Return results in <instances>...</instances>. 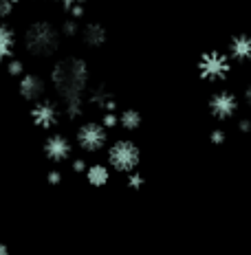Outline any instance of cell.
Masks as SVG:
<instances>
[{"instance_id":"1","label":"cell","mask_w":251,"mask_h":255,"mask_svg":"<svg viewBox=\"0 0 251 255\" xmlns=\"http://www.w3.org/2000/svg\"><path fill=\"white\" fill-rule=\"evenodd\" d=\"M51 84L55 93L62 97V102L84 97L90 84L88 64L79 57H64V60L55 62V66L51 68Z\"/></svg>"},{"instance_id":"2","label":"cell","mask_w":251,"mask_h":255,"mask_svg":"<svg viewBox=\"0 0 251 255\" xmlns=\"http://www.w3.org/2000/svg\"><path fill=\"white\" fill-rule=\"evenodd\" d=\"M24 46L35 57H51L60 49V29L46 20H38L24 31Z\"/></svg>"},{"instance_id":"3","label":"cell","mask_w":251,"mask_h":255,"mask_svg":"<svg viewBox=\"0 0 251 255\" xmlns=\"http://www.w3.org/2000/svg\"><path fill=\"white\" fill-rule=\"evenodd\" d=\"M139 163H141V150L137 147V143L128 139H119L108 147V165L115 172L130 174L139 167Z\"/></svg>"},{"instance_id":"4","label":"cell","mask_w":251,"mask_h":255,"mask_svg":"<svg viewBox=\"0 0 251 255\" xmlns=\"http://www.w3.org/2000/svg\"><path fill=\"white\" fill-rule=\"evenodd\" d=\"M199 75L205 82H223L232 73V57L223 51H205L199 57Z\"/></svg>"},{"instance_id":"5","label":"cell","mask_w":251,"mask_h":255,"mask_svg":"<svg viewBox=\"0 0 251 255\" xmlns=\"http://www.w3.org/2000/svg\"><path fill=\"white\" fill-rule=\"evenodd\" d=\"M108 143V128L97 121H86V124L79 126L77 130V145L84 152H99L101 147H106Z\"/></svg>"},{"instance_id":"6","label":"cell","mask_w":251,"mask_h":255,"mask_svg":"<svg viewBox=\"0 0 251 255\" xmlns=\"http://www.w3.org/2000/svg\"><path fill=\"white\" fill-rule=\"evenodd\" d=\"M210 115L214 117V119L218 121H227L232 119L234 115L238 113V97L232 93V90H218V93H214L210 97Z\"/></svg>"},{"instance_id":"7","label":"cell","mask_w":251,"mask_h":255,"mask_svg":"<svg viewBox=\"0 0 251 255\" xmlns=\"http://www.w3.org/2000/svg\"><path fill=\"white\" fill-rule=\"evenodd\" d=\"M31 121L38 128H42V130H51V128H55L57 121H60V108H57L55 102L40 99V102H35L33 108H31Z\"/></svg>"},{"instance_id":"8","label":"cell","mask_w":251,"mask_h":255,"mask_svg":"<svg viewBox=\"0 0 251 255\" xmlns=\"http://www.w3.org/2000/svg\"><path fill=\"white\" fill-rule=\"evenodd\" d=\"M18 93L20 97L26 99V102H40V99H44V90H46V84L44 79L40 75H35V73H24L22 77H18Z\"/></svg>"},{"instance_id":"9","label":"cell","mask_w":251,"mask_h":255,"mask_svg":"<svg viewBox=\"0 0 251 255\" xmlns=\"http://www.w3.org/2000/svg\"><path fill=\"white\" fill-rule=\"evenodd\" d=\"M44 154L49 161L62 163V161H66V158H71L73 145L64 134H51L49 139L44 141Z\"/></svg>"},{"instance_id":"10","label":"cell","mask_w":251,"mask_h":255,"mask_svg":"<svg viewBox=\"0 0 251 255\" xmlns=\"http://www.w3.org/2000/svg\"><path fill=\"white\" fill-rule=\"evenodd\" d=\"M227 55L232 62H251V35L249 33H238L229 40Z\"/></svg>"},{"instance_id":"11","label":"cell","mask_w":251,"mask_h":255,"mask_svg":"<svg viewBox=\"0 0 251 255\" xmlns=\"http://www.w3.org/2000/svg\"><path fill=\"white\" fill-rule=\"evenodd\" d=\"M88 102L95 106V108H99L101 113H113L117 110V99L113 97V93H110L106 86H95L90 88L88 93Z\"/></svg>"},{"instance_id":"12","label":"cell","mask_w":251,"mask_h":255,"mask_svg":"<svg viewBox=\"0 0 251 255\" xmlns=\"http://www.w3.org/2000/svg\"><path fill=\"white\" fill-rule=\"evenodd\" d=\"M82 38L86 42V46H90V49H99L101 44H106L108 33H106V29L99 22H88L82 29Z\"/></svg>"},{"instance_id":"13","label":"cell","mask_w":251,"mask_h":255,"mask_svg":"<svg viewBox=\"0 0 251 255\" xmlns=\"http://www.w3.org/2000/svg\"><path fill=\"white\" fill-rule=\"evenodd\" d=\"M15 51V31L9 24L0 22V62L11 60Z\"/></svg>"},{"instance_id":"14","label":"cell","mask_w":251,"mask_h":255,"mask_svg":"<svg viewBox=\"0 0 251 255\" xmlns=\"http://www.w3.org/2000/svg\"><path fill=\"white\" fill-rule=\"evenodd\" d=\"M86 178L93 187H104L110 180V169L106 165H101V163H95V165L86 167Z\"/></svg>"},{"instance_id":"15","label":"cell","mask_w":251,"mask_h":255,"mask_svg":"<svg viewBox=\"0 0 251 255\" xmlns=\"http://www.w3.org/2000/svg\"><path fill=\"white\" fill-rule=\"evenodd\" d=\"M119 126L124 128V130H128V132L137 130V128L141 126V113L135 110V108L121 110V113H119Z\"/></svg>"},{"instance_id":"16","label":"cell","mask_w":251,"mask_h":255,"mask_svg":"<svg viewBox=\"0 0 251 255\" xmlns=\"http://www.w3.org/2000/svg\"><path fill=\"white\" fill-rule=\"evenodd\" d=\"M84 97H75V99H66L64 102V115H66V119L75 121L79 117L84 115Z\"/></svg>"},{"instance_id":"17","label":"cell","mask_w":251,"mask_h":255,"mask_svg":"<svg viewBox=\"0 0 251 255\" xmlns=\"http://www.w3.org/2000/svg\"><path fill=\"white\" fill-rule=\"evenodd\" d=\"M57 4H60L71 18H82L84 15V0H57Z\"/></svg>"},{"instance_id":"18","label":"cell","mask_w":251,"mask_h":255,"mask_svg":"<svg viewBox=\"0 0 251 255\" xmlns=\"http://www.w3.org/2000/svg\"><path fill=\"white\" fill-rule=\"evenodd\" d=\"M77 31H79L77 18H71V15H68V18L64 20V24H62V35H66V38H73V35H77Z\"/></svg>"},{"instance_id":"19","label":"cell","mask_w":251,"mask_h":255,"mask_svg":"<svg viewBox=\"0 0 251 255\" xmlns=\"http://www.w3.org/2000/svg\"><path fill=\"white\" fill-rule=\"evenodd\" d=\"M7 71H9V75L11 77H22L24 75V64L22 60H7Z\"/></svg>"},{"instance_id":"20","label":"cell","mask_w":251,"mask_h":255,"mask_svg":"<svg viewBox=\"0 0 251 255\" xmlns=\"http://www.w3.org/2000/svg\"><path fill=\"white\" fill-rule=\"evenodd\" d=\"M18 4H20V0H0V18H7Z\"/></svg>"},{"instance_id":"21","label":"cell","mask_w":251,"mask_h":255,"mask_svg":"<svg viewBox=\"0 0 251 255\" xmlns=\"http://www.w3.org/2000/svg\"><path fill=\"white\" fill-rule=\"evenodd\" d=\"M101 124H104L106 128H117L119 126V113L117 110H113V113H104V117H101Z\"/></svg>"},{"instance_id":"22","label":"cell","mask_w":251,"mask_h":255,"mask_svg":"<svg viewBox=\"0 0 251 255\" xmlns=\"http://www.w3.org/2000/svg\"><path fill=\"white\" fill-rule=\"evenodd\" d=\"M128 187H130V189H141L143 187V176L137 172V169L128 174Z\"/></svg>"},{"instance_id":"23","label":"cell","mask_w":251,"mask_h":255,"mask_svg":"<svg viewBox=\"0 0 251 255\" xmlns=\"http://www.w3.org/2000/svg\"><path fill=\"white\" fill-rule=\"evenodd\" d=\"M210 141L214 143V145H223V143L227 141V134H225V130H221V128H216V130H212V134H210Z\"/></svg>"},{"instance_id":"24","label":"cell","mask_w":251,"mask_h":255,"mask_svg":"<svg viewBox=\"0 0 251 255\" xmlns=\"http://www.w3.org/2000/svg\"><path fill=\"white\" fill-rule=\"evenodd\" d=\"M49 183H51V185H60V183H62V174L57 172V169L49 172Z\"/></svg>"},{"instance_id":"25","label":"cell","mask_w":251,"mask_h":255,"mask_svg":"<svg viewBox=\"0 0 251 255\" xmlns=\"http://www.w3.org/2000/svg\"><path fill=\"white\" fill-rule=\"evenodd\" d=\"M86 161H82V158H77V161H73V169L75 172H86Z\"/></svg>"},{"instance_id":"26","label":"cell","mask_w":251,"mask_h":255,"mask_svg":"<svg viewBox=\"0 0 251 255\" xmlns=\"http://www.w3.org/2000/svg\"><path fill=\"white\" fill-rule=\"evenodd\" d=\"M238 130L240 132H251V121L249 119H240L238 121Z\"/></svg>"},{"instance_id":"27","label":"cell","mask_w":251,"mask_h":255,"mask_svg":"<svg viewBox=\"0 0 251 255\" xmlns=\"http://www.w3.org/2000/svg\"><path fill=\"white\" fill-rule=\"evenodd\" d=\"M245 102H247V106L251 108V84H249L247 88H245Z\"/></svg>"},{"instance_id":"28","label":"cell","mask_w":251,"mask_h":255,"mask_svg":"<svg viewBox=\"0 0 251 255\" xmlns=\"http://www.w3.org/2000/svg\"><path fill=\"white\" fill-rule=\"evenodd\" d=\"M0 255H9V249H7V244H2V242H0Z\"/></svg>"}]
</instances>
